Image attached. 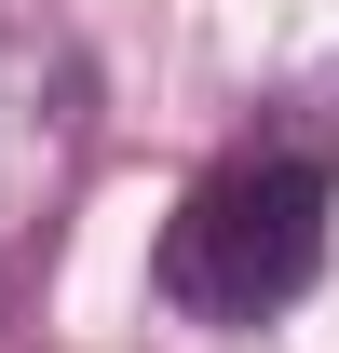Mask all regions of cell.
I'll return each instance as SVG.
<instances>
[{
	"label": "cell",
	"instance_id": "obj_1",
	"mask_svg": "<svg viewBox=\"0 0 339 353\" xmlns=\"http://www.w3.org/2000/svg\"><path fill=\"white\" fill-rule=\"evenodd\" d=\"M326 218L339 190L312 150H285V136H258V150H231V163L190 176V204L163 218V299L190 312V326H271L285 299H312V272H326Z\"/></svg>",
	"mask_w": 339,
	"mask_h": 353
},
{
	"label": "cell",
	"instance_id": "obj_2",
	"mask_svg": "<svg viewBox=\"0 0 339 353\" xmlns=\"http://www.w3.org/2000/svg\"><path fill=\"white\" fill-rule=\"evenodd\" d=\"M82 68L41 28H0V285L54 245L68 190H82Z\"/></svg>",
	"mask_w": 339,
	"mask_h": 353
}]
</instances>
